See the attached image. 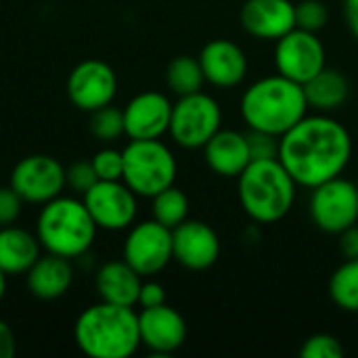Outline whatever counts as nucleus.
Segmentation results:
<instances>
[{
  "mask_svg": "<svg viewBox=\"0 0 358 358\" xmlns=\"http://www.w3.org/2000/svg\"><path fill=\"white\" fill-rule=\"evenodd\" d=\"M4 294H6V275L0 271V302H2V298H4Z\"/></svg>",
  "mask_w": 358,
  "mask_h": 358,
  "instance_id": "nucleus-38",
  "label": "nucleus"
},
{
  "mask_svg": "<svg viewBox=\"0 0 358 358\" xmlns=\"http://www.w3.org/2000/svg\"><path fill=\"white\" fill-rule=\"evenodd\" d=\"M23 203L25 201L21 199V195L10 185L0 187V227L15 224L21 216Z\"/></svg>",
  "mask_w": 358,
  "mask_h": 358,
  "instance_id": "nucleus-33",
  "label": "nucleus"
},
{
  "mask_svg": "<svg viewBox=\"0 0 358 358\" xmlns=\"http://www.w3.org/2000/svg\"><path fill=\"white\" fill-rule=\"evenodd\" d=\"M124 176L122 180L138 197H155L176 180V157L159 138L130 141L124 147Z\"/></svg>",
  "mask_w": 358,
  "mask_h": 358,
  "instance_id": "nucleus-6",
  "label": "nucleus"
},
{
  "mask_svg": "<svg viewBox=\"0 0 358 358\" xmlns=\"http://www.w3.org/2000/svg\"><path fill=\"white\" fill-rule=\"evenodd\" d=\"M96 231L99 227L84 199L69 195L46 201L36 220V237L42 250L67 260L86 256L94 243Z\"/></svg>",
  "mask_w": 358,
  "mask_h": 358,
  "instance_id": "nucleus-5",
  "label": "nucleus"
},
{
  "mask_svg": "<svg viewBox=\"0 0 358 358\" xmlns=\"http://www.w3.org/2000/svg\"><path fill=\"white\" fill-rule=\"evenodd\" d=\"M340 252L346 260H358V222L342 231L340 235Z\"/></svg>",
  "mask_w": 358,
  "mask_h": 358,
  "instance_id": "nucleus-35",
  "label": "nucleus"
},
{
  "mask_svg": "<svg viewBox=\"0 0 358 358\" xmlns=\"http://www.w3.org/2000/svg\"><path fill=\"white\" fill-rule=\"evenodd\" d=\"M15 350H17L15 334L10 325L0 319V358H10L15 355Z\"/></svg>",
  "mask_w": 358,
  "mask_h": 358,
  "instance_id": "nucleus-36",
  "label": "nucleus"
},
{
  "mask_svg": "<svg viewBox=\"0 0 358 358\" xmlns=\"http://www.w3.org/2000/svg\"><path fill=\"white\" fill-rule=\"evenodd\" d=\"M122 254L141 277L157 275L170 264V260H174L172 229L153 218L136 222L128 229Z\"/></svg>",
  "mask_w": 358,
  "mask_h": 358,
  "instance_id": "nucleus-9",
  "label": "nucleus"
},
{
  "mask_svg": "<svg viewBox=\"0 0 358 358\" xmlns=\"http://www.w3.org/2000/svg\"><path fill=\"white\" fill-rule=\"evenodd\" d=\"M138 331L141 344L155 355H172L187 340V323L182 315L168 304L143 308L138 313Z\"/></svg>",
  "mask_w": 358,
  "mask_h": 358,
  "instance_id": "nucleus-16",
  "label": "nucleus"
},
{
  "mask_svg": "<svg viewBox=\"0 0 358 358\" xmlns=\"http://www.w3.org/2000/svg\"><path fill=\"white\" fill-rule=\"evenodd\" d=\"M357 189H358V180H357Z\"/></svg>",
  "mask_w": 358,
  "mask_h": 358,
  "instance_id": "nucleus-39",
  "label": "nucleus"
},
{
  "mask_svg": "<svg viewBox=\"0 0 358 358\" xmlns=\"http://www.w3.org/2000/svg\"><path fill=\"white\" fill-rule=\"evenodd\" d=\"M42 245L29 231L8 224L0 227V271L8 275H25L42 256Z\"/></svg>",
  "mask_w": 358,
  "mask_h": 358,
  "instance_id": "nucleus-22",
  "label": "nucleus"
},
{
  "mask_svg": "<svg viewBox=\"0 0 358 358\" xmlns=\"http://www.w3.org/2000/svg\"><path fill=\"white\" fill-rule=\"evenodd\" d=\"M172 254L187 271H208L220 256V239L210 224L187 218L172 229Z\"/></svg>",
  "mask_w": 358,
  "mask_h": 358,
  "instance_id": "nucleus-14",
  "label": "nucleus"
},
{
  "mask_svg": "<svg viewBox=\"0 0 358 358\" xmlns=\"http://www.w3.org/2000/svg\"><path fill=\"white\" fill-rule=\"evenodd\" d=\"M237 191L243 212L258 224L283 220L298 195V182L277 159H258L237 176Z\"/></svg>",
  "mask_w": 358,
  "mask_h": 358,
  "instance_id": "nucleus-4",
  "label": "nucleus"
},
{
  "mask_svg": "<svg viewBox=\"0 0 358 358\" xmlns=\"http://www.w3.org/2000/svg\"><path fill=\"white\" fill-rule=\"evenodd\" d=\"M334 304L346 313H358V260H344L329 279Z\"/></svg>",
  "mask_w": 358,
  "mask_h": 358,
  "instance_id": "nucleus-25",
  "label": "nucleus"
},
{
  "mask_svg": "<svg viewBox=\"0 0 358 358\" xmlns=\"http://www.w3.org/2000/svg\"><path fill=\"white\" fill-rule=\"evenodd\" d=\"M143 285V277L122 258L105 262L94 277L96 294L103 302L120 304V306H136L138 292Z\"/></svg>",
  "mask_w": 358,
  "mask_h": 358,
  "instance_id": "nucleus-20",
  "label": "nucleus"
},
{
  "mask_svg": "<svg viewBox=\"0 0 358 358\" xmlns=\"http://www.w3.org/2000/svg\"><path fill=\"white\" fill-rule=\"evenodd\" d=\"M25 277L31 296L38 300H57L69 292L73 281V266L71 260L46 252V256H40L34 262Z\"/></svg>",
  "mask_w": 358,
  "mask_h": 358,
  "instance_id": "nucleus-21",
  "label": "nucleus"
},
{
  "mask_svg": "<svg viewBox=\"0 0 358 358\" xmlns=\"http://www.w3.org/2000/svg\"><path fill=\"white\" fill-rule=\"evenodd\" d=\"M151 199H153L151 214H153V220H157L159 224H164L168 229H176L180 222H185L189 218V197L178 187L172 185V187L159 191Z\"/></svg>",
  "mask_w": 358,
  "mask_h": 358,
  "instance_id": "nucleus-26",
  "label": "nucleus"
},
{
  "mask_svg": "<svg viewBox=\"0 0 358 358\" xmlns=\"http://www.w3.org/2000/svg\"><path fill=\"white\" fill-rule=\"evenodd\" d=\"M302 358H342L344 357V346L338 338L329 334H317L310 336L302 348H300Z\"/></svg>",
  "mask_w": 358,
  "mask_h": 358,
  "instance_id": "nucleus-30",
  "label": "nucleus"
},
{
  "mask_svg": "<svg viewBox=\"0 0 358 358\" xmlns=\"http://www.w3.org/2000/svg\"><path fill=\"white\" fill-rule=\"evenodd\" d=\"M275 67L277 73L306 84L325 65V46L315 31L294 27L275 44Z\"/></svg>",
  "mask_w": 358,
  "mask_h": 358,
  "instance_id": "nucleus-12",
  "label": "nucleus"
},
{
  "mask_svg": "<svg viewBox=\"0 0 358 358\" xmlns=\"http://www.w3.org/2000/svg\"><path fill=\"white\" fill-rule=\"evenodd\" d=\"M308 113L304 86L273 73L250 84L241 96V117L250 130L283 136Z\"/></svg>",
  "mask_w": 358,
  "mask_h": 358,
  "instance_id": "nucleus-3",
  "label": "nucleus"
},
{
  "mask_svg": "<svg viewBox=\"0 0 358 358\" xmlns=\"http://www.w3.org/2000/svg\"><path fill=\"white\" fill-rule=\"evenodd\" d=\"M344 13H346L348 29L358 40V0H344Z\"/></svg>",
  "mask_w": 358,
  "mask_h": 358,
  "instance_id": "nucleus-37",
  "label": "nucleus"
},
{
  "mask_svg": "<svg viewBox=\"0 0 358 358\" xmlns=\"http://www.w3.org/2000/svg\"><path fill=\"white\" fill-rule=\"evenodd\" d=\"M141 308H153L166 304V289L157 281H143L141 292H138V302Z\"/></svg>",
  "mask_w": 358,
  "mask_h": 358,
  "instance_id": "nucleus-34",
  "label": "nucleus"
},
{
  "mask_svg": "<svg viewBox=\"0 0 358 358\" xmlns=\"http://www.w3.org/2000/svg\"><path fill=\"white\" fill-rule=\"evenodd\" d=\"M304 94L308 101V109H315L317 113H331L348 101L350 84L342 71L323 67L304 84Z\"/></svg>",
  "mask_w": 358,
  "mask_h": 358,
  "instance_id": "nucleus-23",
  "label": "nucleus"
},
{
  "mask_svg": "<svg viewBox=\"0 0 358 358\" xmlns=\"http://www.w3.org/2000/svg\"><path fill=\"white\" fill-rule=\"evenodd\" d=\"M23 201L44 206L46 201L63 195L65 182V168L59 159L50 155H27L15 164L8 182Z\"/></svg>",
  "mask_w": 358,
  "mask_h": 358,
  "instance_id": "nucleus-11",
  "label": "nucleus"
},
{
  "mask_svg": "<svg viewBox=\"0 0 358 358\" xmlns=\"http://www.w3.org/2000/svg\"><path fill=\"white\" fill-rule=\"evenodd\" d=\"M76 346L90 358H128L141 346L138 315L132 306L99 302L88 306L73 325Z\"/></svg>",
  "mask_w": 358,
  "mask_h": 358,
  "instance_id": "nucleus-2",
  "label": "nucleus"
},
{
  "mask_svg": "<svg viewBox=\"0 0 358 358\" xmlns=\"http://www.w3.org/2000/svg\"><path fill=\"white\" fill-rule=\"evenodd\" d=\"M90 132L94 138L105 141V143L117 141L122 134H126L124 109H117L113 105H105L101 109L90 111Z\"/></svg>",
  "mask_w": 358,
  "mask_h": 358,
  "instance_id": "nucleus-27",
  "label": "nucleus"
},
{
  "mask_svg": "<svg viewBox=\"0 0 358 358\" xmlns=\"http://www.w3.org/2000/svg\"><path fill=\"white\" fill-rule=\"evenodd\" d=\"M197 59L201 63L206 82L216 88H235L248 76V57L243 48L233 40H210Z\"/></svg>",
  "mask_w": 358,
  "mask_h": 358,
  "instance_id": "nucleus-17",
  "label": "nucleus"
},
{
  "mask_svg": "<svg viewBox=\"0 0 358 358\" xmlns=\"http://www.w3.org/2000/svg\"><path fill=\"white\" fill-rule=\"evenodd\" d=\"M350 155V132L329 113H306L279 141V162L306 189L342 176Z\"/></svg>",
  "mask_w": 358,
  "mask_h": 358,
  "instance_id": "nucleus-1",
  "label": "nucleus"
},
{
  "mask_svg": "<svg viewBox=\"0 0 358 358\" xmlns=\"http://www.w3.org/2000/svg\"><path fill=\"white\" fill-rule=\"evenodd\" d=\"M99 176L90 162H76L69 168H65V182L76 195H84L88 189L96 185Z\"/></svg>",
  "mask_w": 358,
  "mask_h": 358,
  "instance_id": "nucleus-32",
  "label": "nucleus"
},
{
  "mask_svg": "<svg viewBox=\"0 0 358 358\" xmlns=\"http://www.w3.org/2000/svg\"><path fill=\"white\" fill-rule=\"evenodd\" d=\"M310 218L319 231L340 235L358 222L357 182L336 176L310 189Z\"/></svg>",
  "mask_w": 358,
  "mask_h": 358,
  "instance_id": "nucleus-8",
  "label": "nucleus"
},
{
  "mask_svg": "<svg viewBox=\"0 0 358 358\" xmlns=\"http://www.w3.org/2000/svg\"><path fill=\"white\" fill-rule=\"evenodd\" d=\"M329 21V10L321 0H302L296 4V27L319 34Z\"/></svg>",
  "mask_w": 358,
  "mask_h": 358,
  "instance_id": "nucleus-28",
  "label": "nucleus"
},
{
  "mask_svg": "<svg viewBox=\"0 0 358 358\" xmlns=\"http://www.w3.org/2000/svg\"><path fill=\"white\" fill-rule=\"evenodd\" d=\"M82 199L103 231H126L138 214V195L124 180H96Z\"/></svg>",
  "mask_w": 358,
  "mask_h": 358,
  "instance_id": "nucleus-10",
  "label": "nucleus"
},
{
  "mask_svg": "<svg viewBox=\"0 0 358 358\" xmlns=\"http://www.w3.org/2000/svg\"><path fill=\"white\" fill-rule=\"evenodd\" d=\"M99 180H122L124 176V153L117 149H101L90 159Z\"/></svg>",
  "mask_w": 358,
  "mask_h": 358,
  "instance_id": "nucleus-29",
  "label": "nucleus"
},
{
  "mask_svg": "<svg viewBox=\"0 0 358 358\" xmlns=\"http://www.w3.org/2000/svg\"><path fill=\"white\" fill-rule=\"evenodd\" d=\"M245 138H248V147H250L252 162H258V159H277L279 157V141H281V136H275V134L262 132V130H250L245 134Z\"/></svg>",
  "mask_w": 358,
  "mask_h": 358,
  "instance_id": "nucleus-31",
  "label": "nucleus"
},
{
  "mask_svg": "<svg viewBox=\"0 0 358 358\" xmlns=\"http://www.w3.org/2000/svg\"><path fill=\"white\" fill-rule=\"evenodd\" d=\"M239 19L250 36L277 42L296 27V4L292 0H245Z\"/></svg>",
  "mask_w": 358,
  "mask_h": 358,
  "instance_id": "nucleus-18",
  "label": "nucleus"
},
{
  "mask_svg": "<svg viewBox=\"0 0 358 358\" xmlns=\"http://www.w3.org/2000/svg\"><path fill=\"white\" fill-rule=\"evenodd\" d=\"M222 128V109L218 101L203 90L178 96L172 105L170 130L172 141L182 149H203L206 143Z\"/></svg>",
  "mask_w": 358,
  "mask_h": 358,
  "instance_id": "nucleus-7",
  "label": "nucleus"
},
{
  "mask_svg": "<svg viewBox=\"0 0 358 358\" xmlns=\"http://www.w3.org/2000/svg\"><path fill=\"white\" fill-rule=\"evenodd\" d=\"M166 84L170 92H174L176 96L199 92L206 84V76H203L199 59L189 57V55L174 57L166 69Z\"/></svg>",
  "mask_w": 358,
  "mask_h": 358,
  "instance_id": "nucleus-24",
  "label": "nucleus"
},
{
  "mask_svg": "<svg viewBox=\"0 0 358 358\" xmlns=\"http://www.w3.org/2000/svg\"><path fill=\"white\" fill-rule=\"evenodd\" d=\"M208 168L222 178H237L252 162L245 134L237 130H218L203 147Z\"/></svg>",
  "mask_w": 358,
  "mask_h": 358,
  "instance_id": "nucleus-19",
  "label": "nucleus"
},
{
  "mask_svg": "<svg viewBox=\"0 0 358 358\" xmlns=\"http://www.w3.org/2000/svg\"><path fill=\"white\" fill-rule=\"evenodd\" d=\"M65 88L71 105L90 113L111 105L117 92V76L105 61L86 59L71 69Z\"/></svg>",
  "mask_w": 358,
  "mask_h": 358,
  "instance_id": "nucleus-13",
  "label": "nucleus"
},
{
  "mask_svg": "<svg viewBox=\"0 0 358 358\" xmlns=\"http://www.w3.org/2000/svg\"><path fill=\"white\" fill-rule=\"evenodd\" d=\"M172 103L164 92L145 90L124 107V128L130 141L162 138L170 130Z\"/></svg>",
  "mask_w": 358,
  "mask_h": 358,
  "instance_id": "nucleus-15",
  "label": "nucleus"
}]
</instances>
